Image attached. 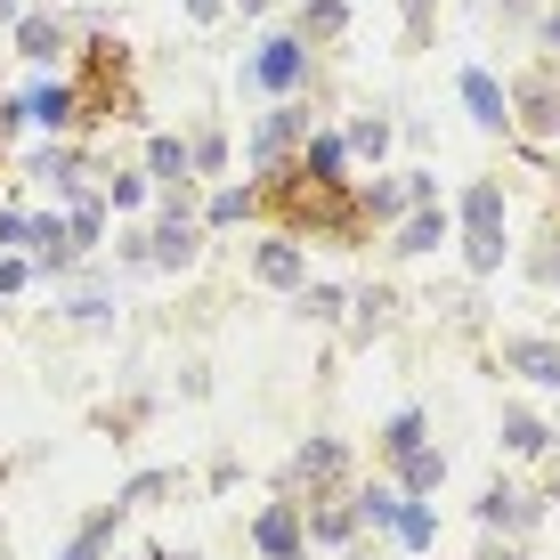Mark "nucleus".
<instances>
[{"label": "nucleus", "instance_id": "f257e3e1", "mask_svg": "<svg viewBox=\"0 0 560 560\" xmlns=\"http://www.w3.org/2000/svg\"><path fill=\"white\" fill-rule=\"evenodd\" d=\"M463 260H471V277H495V268H504V187L495 179L463 187Z\"/></svg>", "mask_w": 560, "mask_h": 560}, {"label": "nucleus", "instance_id": "f03ea898", "mask_svg": "<svg viewBox=\"0 0 560 560\" xmlns=\"http://www.w3.org/2000/svg\"><path fill=\"white\" fill-rule=\"evenodd\" d=\"M244 90H260V98H301L308 90V42L301 33H268V42L244 57Z\"/></svg>", "mask_w": 560, "mask_h": 560}, {"label": "nucleus", "instance_id": "7ed1b4c3", "mask_svg": "<svg viewBox=\"0 0 560 560\" xmlns=\"http://www.w3.org/2000/svg\"><path fill=\"white\" fill-rule=\"evenodd\" d=\"M203 253V220L187 211V196H163V220L147 228V268H196Z\"/></svg>", "mask_w": 560, "mask_h": 560}, {"label": "nucleus", "instance_id": "20e7f679", "mask_svg": "<svg viewBox=\"0 0 560 560\" xmlns=\"http://www.w3.org/2000/svg\"><path fill=\"white\" fill-rule=\"evenodd\" d=\"M301 139H308V106L301 98H277L260 114V130H253V163L260 171H284V154H293Z\"/></svg>", "mask_w": 560, "mask_h": 560}, {"label": "nucleus", "instance_id": "39448f33", "mask_svg": "<svg viewBox=\"0 0 560 560\" xmlns=\"http://www.w3.org/2000/svg\"><path fill=\"white\" fill-rule=\"evenodd\" d=\"M512 122H528L536 139H560V57L528 73V90H512Z\"/></svg>", "mask_w": 560, "mask_h": 560}, {"label": "nucleus", "instance_id": "423d86ee", "mask_svg": "<svg viewBox=\"0 0 560 560\" xmlns=\"http://www.w3.org/2000/svg\"><path fill=\"white\" fill-rule=\"evenodd\" d=\"M253 545H260L268 560H301V552H308V520H301V504H260Z\"/></svg>", "mask_w": 560, "mask_h": 560}, {"label": "nucleus", "instance_id": "0eeeda50", "mask_svg": "<svg viewBox=\"0 0 560 560\" xmlns=\"http://www.w3.org/2000/svg\"><path fill=\"white\" fill-rule=\"evenodd\" d=\"M455 90H463V106H471V122H479V130H512V90L495 82L488 66H463V82H455Z\"/></svg>", "mask_w": 560, "mask_h": 560}, {"label": "nucleus", "instance_id": "6e6552de", "mask_svg": "<svg viewBox=\"0 0 560 560\" xmlns=\"http://www.w3.org/2000/svg\"><path fill=\"white\" fill-rule=\"evenodd\" d=\"M16 106H25V122H42V130H73L82 122V82H33Z\"/></svg>", "mask_w": 560, "mask_h": 560}, {"label": "nucleus", "instance_id": "1a4fd4ad", "mask_svg": "<svg viewBox=\"0 0 560 560\" xmlns=\"http://www.w3.org/2000/svg\"><path fill=\"white\" fill-rule=\"evenodd\" d=\"M504 365L520 382H536V390H560V341H545V334H512L504 341Z\"/></svg>", "mask_w": 560, "mask_h": 560}, {"label": "nucleus", "instance_id": "9d476101", "mask_svg": "<svg viewBox=\"0 0 560 560\" xmlns=\"http://www.w3.org/2000/svg\"><path fill=\"white\" fill-rule=\"evenodd\" d=\"M301 179L350 187V139H341V130H308V139H301Z\"/></svg>", "mask_w": 560, "mask_h": 560}, {"label": "nucleus", "instance_id": "9b49d317", "mask_svg": "<svg viewBox=\"0 0 560 560\" xmlns=\"http://www.w3.org/2000/svg\"><path fill=\"white\" fill-rule=\"evenodd\" d=\"M253 277L277 284V293H301V284H308V253H301L293 236H268L260 253H253Z\"/></svg>", "mask_w": 560, "mask_h": 560}, {"label": "nucleus", "instance_id": "f8f14e48", "mask_svg": "<svg viewBox=\"0 0 560 560\" xmlns=\"http://www.w3.org/2000/svg\"><path fill=\"white\" fill-rule=\"evenodd\" d=\"M147 179L163 187V196H187V179H196V154H187V139L154 130V139H147Z\"/></svg>", "mask_w": 560, "mask_h": 560}, {"label": "nucleus", "instance_id": "ddd939ff", "mask_svg": "<svg viewBox=\"0 0 560 560\" xmlns=\"http://www.w3.org/2000/svg\"><path fill=\"white\" fill-rule=\"evenodd\" d=\"M341 439H308V447H293V463H284V479H293V488H334L341 479Z\"/></svg>", "mask_w": 560, "mask_h": 560}, {"label": "nucleus", "instance_id": "4468645a", "mask_svg": "<svg viewBox=\"0 0 560 560\" xmlns=\"http://www.w3.org/2000/svg\"><path fill=\"white\" fill-rule=\"evenodd\" d=\"M536 512H545V504H536L528 488H504V479L479 495V528H512L520 536V528H536Z\"/></svg>", "mask_w": 560, "mask_h": 560}, {"label": "nucleus", "instance_id": "2eb2a0df", "mask_svg": "<svg viewBox=\"0 0 560 560\" xmlns=\"http://www.w3.org/2000/svg\"><path fill=\"white\" fill-rule=\"evenodd\" d=\"M57 49H66V25H57V16H42V9L16 16V57H25V66H49Z\"/></svg>", "mask_w": 560, "mask_h": 560}, {"label": "nucleus", "instance_id": "dca6fc26", "mask_svg": "<svg viewBox=\"0 0 560 560\" xmlns=\"http://www.w3.org/2000/svg\"><path fill=\"white\" fill-rule=\"evenodd\" d=\"M439 244H447V211H439V203H422V211H407V220H398V253H407V260L439 253Z\"/></svg>", "mask_w": 560, "mask_h": 560}, {"label": "nucleus", "instance_id": "f3484780", "mask_svg": "<svg viewBox=\"0 0 560 560\" xmlns=\"http://www.w3.org/2000/svg\"><path fill=\"white\" fill-rule=\"evenodd\" d=\"M439 479H447V455L439 447H407L398 455V495H431Z\"/></svg>", "mask_w": 560, "mask_h": 560}, {"label": "nucleus", "instance_id": "a211bd4d", "mask_svg": "<svg viewBox=\"0 0 560 560\" xmlns=\"http://www.w3.org/2000/svg\"><path fill=\"white\" fill-rule=\"evenodd\" d=\"M350 504H358V528H398V512H407V495H398L390 479H374V488H358Z\"/></svg>", "mask_w": 560, "mask_h": 560}, {"label": "nucleus", "instance_id": "6ab92c4d", "mask_svg": "<svg viewBox=\"0 0 560 560\" xmlns=\"http://www.w3.org/2000/svg\"><path fill=\"white\" fill-rule=\"evenodd\" d=\"M495 439H504L512 455H552V431H545V422H536L528 407H512L504 422H495Z\"/></svg>", "mask_w": 560, "mask_h": 560}, {"label": "nucleus", "instance_id": "aec40b11", "mask_svg": "<svg viewBox=\"0 0 560 560\" xmlns=\"http://www.w3.org/2000/svg\"><path fill=\"white\" fill-rule=\"evenodd\" d=\"M301 520H308L317 545H350V536H358V504H317V512L301 504Z\"/></svg>", "mask_w": 560, "mask_h": 560}, {"label": "nucleus", "instance_id": "412c9836", "mask_svg": "<svg viewBox=\"0 0 560 560\" xmlns=\"http://www.w3.org/2000/svg\"><path fill=\"white\" fill-rule=\"evenodd\" d=\"M398 545H407V552H431L439 545V520H431V504H422V495H407V512H398Z\"/></svg>", "mask_w": 560, "mask_h": 560}, {"label": "nucleus", "instance_id": "4be33fe9", "mask_svg": "<svg viewBox=\"0 0 560 560\" xmlns=\"http://www.w3.org/2000/svg\"><path fill=\"white\" fill-rule=\"evenodd\" d=\"M66 317H73V325H106V317H114V293H106V277H82V284H73Z\"/></svg>", "mask_w": 560, "mask_h": 560}, {"label": "nucleus", "instance_id": "5701e85b", "mask_svg": "<svg viewBox=\"0 0 560 560\" xmlns=\"http://www.w3.org/2000/svg\"><path fill=\"white\" fill-rule=\"evenodd\" d=\"M374 447H382V455H390V463H398V455H407V447H422V407H398L390 422H382V439H374Z\"/></svg>", "mask_w": 560, "mask_h": 560}, {"label": "nucleus", "instance_id": "b1692460", "mask_svg": "<svg viewBox=\"0 0 560 560\" xmlns=\"http://www.w3.org/2000/svg\"><path fill=\"white\" fill-rule=\"evenodd\" d=\"M317 33V42H334V33H350V9L341 0H301V42Z\"/></svg>", "mask_w": 560, "mask_h": 560}, {"label": "nucleus", "instance_id": "393cba45", "mask_svg": "<svg viewBox=\"0 0 560 560\" xmlns=\"http://www.w3.org/2000/svg\"><path fill=\"white\" fill-rule=\"evenodd\" d=\"M253 203H260V187H220V196L203 203V220H211V228H228V220H253Z\"/></svg>", "mask_w": 560, "mask_h": 560}, {"label": "nucleus", "instance_id": "a878e982", "mask_svg": "<svg viewBox=\"0 0 560 560\" xmlns=\"http://www.w3.org/2000/svg\"><path fill=\"white\" fill-rule=\"evenodd\" d=\"M350 154H374L382 163V154H390V122H382V114H358L350 122Z\"/></svg>", "mask_w": 560, "mask_h": 560}, {"label": "nucleus", "instance_id": "bb28decb", "mask_svg": "<svg viewBox=\"0 0 560 560\" xmlns=\"http://www.w3.org/2000/svg\"><path fill=\"white\" fill-rule=\"evenodd\" d=\"M147 187H154L147 171H114V179H106V203H114V211H139V203H147Z\"/></svg>", "mask_w": 560, "mask_h": 560}, {"label": "nucleus", "instance_id": "cd10ccee", "mask_svg": "<svg viewBox=\"0 0 560 560\" xmlns=\"http://www.w3.org/2000/svg\"><path fill=\"white\" fill-rule=\"evenodd\" d=\"M301 317L334 325V317H341V284H301Z\"/></svg>", "mask_w": 560, "mask_h": 560}, {"label": "nucleus", "instance_id": "c85d7f7f", "mask_svg": "<svg viewBox=\"0 0 560 560\" xmlns=\"http://www.w3.org/2000/svg\"><path fill=\"white\" fill-rule=\"evenodd\" d=\"M187 154H196V171H228V139H220V130H196Z\"/></svg>", "mask_w": 560, "mask_h": 560}, {"label": "nucleus", "instance_id": "c756f323", "mask_svg": "<svg viewBox=\"0 0 560 560\" xmlns=\"http://www.w3.org/2000/svg\"><path fill=\"white\" fill-rule=\"evenodd\" d=\"M407 203H415V211L439 203V179H431V171H407Z\"/></svg>", "mask_w": 560, "mask_h": 560}, {"label": "nucleus", "instance_id": "7c9ffc66", "mask_svg": "<svg viewBox=\"0 0 560 560\" xmlns=\"http://www.w3.org/2000/svg\"><path fill=\"white\" fill-rule=\"evenodd\" d=\"M25 284H33V268H25V260H0V301L25 293Z\"/></svg>", "mask_w": 560, "mask_h": 560}, {"label": "nucleus", "instance_id": "2f4dec72", "mask_svg": "<svg viewBox=\"0 0 560 560\" xmlns=\"http://www.w3.org/2000/svg\"><path fill=\"white\" fill-rule=\"evenodd\" d=\"M0 244H25V211H0Z\"/></svg>", "mask_w": 560, "mask_h": 560}, {"label": "nucleus", "instance_id": "473e14b6", "mask_svg": "<svg viewBox=\"0 0 560 560\" xmlns=\"http://www.w3.org/2000/svg\"><path fill=\"white\" fill-rule=\"evenodd\" d=\"M187 16H196V25H211V16H220V0H187Z\"/></svg>", "mask_w": 560, "mask_h": 560}, {"label": "nucleus", "instance_id": "72a5a7b5", "mask_svg": "<svg viewBox=\"0 0 560 560\" xmlns=\"http://www.w3.org/2000/svg\"><path fill=\"white\" fill-rule=\"evenodd\" d=\"M545 49H560V9L545 16Z\"/></svg>", "mask_w": 560, "mask_h": 560}, {"label": "nucleus", "instance_id": "f704fd0d", "mask_svg": "<svg viewBox=\"0 0 560 560\" xmlns=\"http://www.w3.org/2000/svg\"><path fill=\"white\" fill-rule=\"evenodd\" d=\"M0 16H9V25H16V16H25V0H0Z\"/></svg>", "mask_w": 560, "mask_h": 560}, {"label": "nucleus", "instance_id": "c9c22d12", "mask_svg": "<svg viewBox=\"0 0 560 560\" xmlns=\"http://www.w3.org/2000/svg\"><path fill=\"white\" fill-rule=\"evenodd\" d=\"M154 560H196V552H154Z\"/></svg>", "mask_w": 560, "mask_h": 560}, {"label": "nucleus", "instance_id": "e433bc0d", "mask_svg": "<svg viewBox=\"0 0 560 560\" xmlns=\"http://www.w3.org/2000/svg\"><path fill=\"white\" fill-rule=\"evenodd\" d=\"M552 488H560V463H552Z\"/></svg>", "mask_w": 560, "mask_h": 560}, {"label": "nucleus", "instance_id": "4c0bfd02", "mask_svg": "<svg viewBox=\"0 0 560 560\" xmlns=\"http://www.w3.org/2000/svg\"><path fill=\"white\" fill-rule=\"evenodd\" d=\"M350 560H365V552H350Z\"/></svg>", "mask_w": 560, "mask_h": 560}]
</instances>
